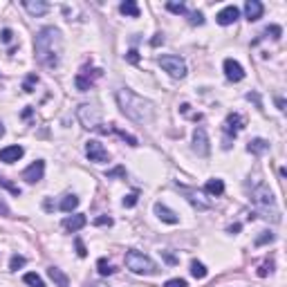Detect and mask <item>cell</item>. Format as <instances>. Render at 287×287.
<instances>
[{
  "label": "cell",
  "instance_id": "cell-12",
  "mask_svg": "<svg viewBox=\"0 0 287 287\" xmlns=\"http://www.w3.org/2000/svg\"><path fill=\"white\" fill-rule=\"evenodd\" d=\"M43 175H45V162H43V160H36L34 164H30L25 171H23V180L30 182V184L41 182Z\"/></svg>",
  "mask_w": 287,
  "mask_h": 287
},
{
  "label": "cell",
  "instance_id": "cell-22",
  "mask_svg": "<svg viewBox=\"0 0 287 287\" xmlns=\"http://www.w3.org/2000/svg\"><path fill=\"white\" fill-rule=\"evenodd\" d=\"M204 191H207L209 195H213V198H220V195L224 193V182H222V180H218V178L209 180L207 184H204Z\"/></svg>",
  "mask_w": 287,
  "mask_h": 287
},
{
  "label": "cell",
  "instance_id": "cell-20",
  "mask_svg": "<svg viewBox=\"0 0 287 287\" xmlns=\"http://www.w3.org/2000/svg\"><path fill=\"white\" fill-rule=\"evenodd\" d=\"M247 151H249L251 155H265V153L269 151V141L256 137V139H251L249 144H247Z\"/></svg>",
  "mask_w": 287,
  "mask_h": 287
},
{
  "label": "cell",
  "instance_id": "cell-5",
  "mask_svg": "<svg viewBox=\"0 0 287 287\" xmlns=\"http://www.w3.org/2000/svg\"><path fill=\"white\" fill-rule=\"evenodd\" d=\"M76 117H79V121L83 123V128H88V130H97V132H101V135H108V132H110V128L103 126L99 108L90 106V103L79 106V110H76Z\"/></svg>",
  "mask_w": 287,
  "mask_h": 287
},
{
  "label": "cell",
  "instance_id": "cell-28",
  "mask_svg": "<svg viewBox=\"0 0 287 287\" xmlns=\"http://www.w3.org/2000/svg\"><path fill=\"white\" fill-rule=\"evenodd\" d=\"M97 267H99V274H101V276H112V274H114V267L110 265L106 258H99Z\"/></svg>",
  "mask_w": 287,
  "mask_h": 287
},
{
  "label": "cell",
  "instance_id": "cell-17",
  "mask_svg": "<svg viewBox=\"0 0 287 287\" xmlns=\"http://www.w3.org/2000/svg\"><path fill=\"white\" fill-rule=\"evenodd\" d=\"M155 213H157V218H160L162 222H166V224H178V222H180L178 213L171 211V209L164 207L162 202H155Z\"/></svg>",
  "mask_w": 287,
  "mask_h": 287
},
{
  "label": "cell",
  "instance_id": "cell-23",
  "mask_svg": "<svg viewBox=\"0 0 287 287\" xmlns=\"http://www.w3.org/2000/svg\"><path fill=\"white\" fill-rule=\"evenodd\" d=\"M119 12L123 14V16H130V18H139V7H137L135 0H126V3L119 5Z\"/></svg>",
  "mask_w": 287,
  "mask_h": 287
},
{
  "label": "cell",
  "instance_id": "cell-7",
  "mask_svg": "<svg viewBox=\"0 0 287 287\" xmlns=\"http://www.w3.org/2000/svg\"><path fill=\"white\" fill-rule=\"evenodd\" d=\"M157 63L162 65V70L164 72H169L173 79H184L186 76V63H184V59L178 56V54H164V56L157 59Z\"/></svg>",
  "mask_w": 287,
  "mask_h": 287
},
{
  "label": "cell",
  "instance_id": "cell-16",
  "mask_svg": "<svg viewBox=\"0 0 287 287\" xmlns=\"http://www.w3.org/2000/svg\"><path fill=\"white\" fill-rule=\"evenodd\" d=\"M88 224V218H85L83 213H76V215H68V218L63 220V229L65 231H81V229Z\"/></svg>",
  "mask_w": 287,
  "mask_h": 287
},
{
  "label": "cell",
  "instance_id": "cell-43",
  "mask_svg": "<svg viewBox=\"0 0 287 287\" xmlns=\"http://www.w3.org/2000/svg\"><path fill=\"white\" fill-rule=\"evenodd\" d=\"M0 38H3V43H12V38H14V32L9 30V27H5V30L0 32Z\"/></svg>",
  "mask_w": 287,
  "mask_h": 287
},
{
  "label": "cell",
  "instance_id": "cell-19",
  "mask_svg": "<svg viewBox=\"0 0 287 287\" xmlns=\"http://www.w3.org/2000/svg\"><path fill=\"white\" fill-rule=\"evenodd\" d=\"M262 12H265V7H262V3H258V0H247L245 3V16L247 21H258V18H262Z\"/></svg>",
  "mask_w": 287,
  "mask_h": 287
},
{
  "label": "cell",
  "instance_id": "cell-37",
  "mask_svg": "<svg viewBox=\"0 0 287 287\" xmlns=\"http://www.w3.org/2000/svg\"><path fill=\"white\" fill-rule=\"evenodd\" d=\"M271 269H274V262H271V260L262 262L260 269H258V276H260V278H265V276H269V274H271Z\"/></svg>",
  "mask_w": 287,
  "mask_h": 287
},
{
  "label": "cell",
  "instance_id": "cell-39",
  "mask_svg": "<svg viewBox=\"0 0 287 287\" xmlns=\"http://www.w3.org/2000/svg\"><path fill=\"white\" fill-rule=\"evenodd\" d=\"M137 198H139L137 193H128L126 198H123V207H126V209H132V207L137 204Z\"/></svg>",
  "mask_w": 287,
  "mask_h": 287
},
{
  "label": "cell",
  "instance_id": "cell-36",
  "mask_svg": "<svg viewBox=\"0 0 287 287\" xmlns=\"http://www.w3.org/2000/svg\"><path fill=\"white\" fill-rule=\"evenodd\" d=\"M94 227H112V218L110 215H99V218H94Z\"/></svg>",
  "mask_w": 287,
  "mask_h": 287
},
{
  "label": "cell",
  "instance_id": "cell-45",
  "mask_svg": "<svg viewBox=\"0 0 287 287\" xmlns=\"http://www.w3.org/2000/svg\"><path fill=\"white\" fill-rule=\"evenodd\" d=\"M160 43H164V34H155V38L151 41V45H153V47H157Z\"/></svg>",
  "mask_w": 287,
  "mask_h": 287
},
{
  "label": "cell",
  "instance_id": "cell-14",
  "mask_svg": "<svg viewBox=\"0 0 287 287\" xmlns=\"http://www.w3.org/2000/svg\"><path fill=\"white\" fill-rule=\"evenodd\" d=\"M224 76H227L229 81H233V83H238V81L245 79V70H242V65L238 63V61L227 59L224 61Z\"/></svg>",
  "mask_w": 287,
  "mask_h": 287
},
{
  "label": "cell",
  "instance_id": "cell-27",
  "mask_svg": "<svg viewBox=\"0 0 287 287\" xmlns=\"http://www.w3.org/2000/svg\"><path fill=\"white\" fill-rule=\"evenodd\" d=\"M23 280H25L30 287H45V283H43V278L38 274H34V271H30V274L23 276Z\"/></svg>",
  "mask_w": 287,
  "mask_h": 287
},
{
  "label": "cell",
  "instance_id": "cell-47",
  "mask_svg": "<svg viewBox=\"0 0 287 287\" xmlns=\"http://www.w3.org/2000/svg\"><path fill=\"white\" fill-rule=\"evenodd\" d=\"M276 106H278V110H285V101L283 99H276Z\"/></svg>",
  "mask_w": 287,
  "mask_h": 287
},
{
  "label": "cell",
  "instance_id": "cell-24",
  "mask_svg": "<svg viewBox=\"0 0 287 287\" xmlns=\"http://www.w3.org/2000/svg\"><path fill=\"white\" fill-rule=\"evenodd\" d=\"M76 207H79V198H76V195H72V193L65 195V198L61 200V204H59V209L63 213H72Z\"/></svg>",
  "mask_w": 287,
  "mask_h": 287
},
{
  "label": "cell",
  "instance_id": "cell-34",
  "mask_svg": "<svg viewBox=\"0 0 287 287\" xmlns=\"http://www.w3.org/2000/svg\"><path fill=\"white\" fill-rule=\"evenodd\" d=\"M265 36L280 38V36H283V27H280V25H269V27L265 30Z\"/></svg>",
  "mask_w": 287,
  "mask_h": 287
},
{
  "label": "cell",
  "instance_id": "cell-2",
  "mask_svg": "<svg viewBox=\"0 0 287 287\" xmlns=\"http://www.w3.org/2000/svg\"><path fill=\"white\" fill-rule=\"evenodd\" d=\"M117 103H119V108H121V112L126 114L130 121L139 123V126L153 121V114H155L153 103L148 101V99L139 97V94H135L132 90H128V88L117 90Z\"/></svg>",
  "mask_w": 287,
  "mask_h": 287
},
{
  "label": "cell",
  "instance_id": "cell-9",
  "mask_svg": "<svg viewBox=\"0 0 287 287\" xmlns=\"http://www.w3.org/2000/svg\"><path fill=\"white\" fill-rule=\"evenodd\" d=\"M85 155H88L90 162H97V164H106V162H110V153L103 148V144L97 141V139H90L85 144Z\"/></svg>",
  "mask_w": 287,
  "mask_h": 287
},
{
  "label": "cell",
  "instance_id": "cell-15",
  "mask_svg": "<svg viewBox=\"0 0 287 287\" xmlns=\"http://www.w3.org/2000/svg\"><path fill=\"white\" fill-rule=\"evenodd\" d=\"M23 155H25V148L23 146H7V148L0 151V162H5V164H14V162H18Z\"/></svg>",
  "mask_w": 287,
  "mask_h": 287
},
{
  "label": "cell",
  "instance_id": "cell-10",
  "mask_svg": "<svg viewBox=\"0 0 287 287\" xmlns=\"http://www.w3.org/2000/svg\"><path fill=\"white\" fill-rule=\"evenodd\" d=\"M193 151L198 153L200 157H207L211 153V146H209V135L202 126H198L193 130Z\"/></svg>",
  "mask_w": 287,
  "mask_h": 287
},
{
  "label": "cell",
  "instance_id": "cell-30",
  "mask_svg": "<svg viewBox=\"0 0 287 287\" xmlns=\"http://www.w3.org/2000/svg\"><path fill=\"white\" fill-rule=\"evenodd\" d=\"M25 256H18V253H14L12 256V260H9V269L12 271H16V269H21V267H25Z\"/></svg>",
  "mask_w": 287,
  "mask_h": 287
},
{
  "label": "cell",
  "instance_id": "cell-49",
  "mask_svg": "<svg viewBox=\"0 0 287 287\" xmlns=\"http://www.w3.org/2000/svg\"><path fill=\"white\" fill-rule=\"evenodd\" d=\"M23 117H32V108H25V110H23Z\"/></svg>",
  "mask_w": 287,
  "mask_h": 287
},
{
  "label": "cell",
  "instance_id": "cell-8",
  "mask_svg": "<svg viewBox=\"0 0 287 287\" xmlns=\"http://www.w3.org/2000/svg\"><path fill=\"white\" fill-rule=\"evenodd\" d=\"M242 128H245V119H242V114H238V112L229 114V117L224 119V126H222L224 135H227L222 148H231V139H236V135L242 130Z\"/></svg>",
  "mask_w": 287,
  "mask_h": 287
},
{
  "label": "cell",
  "instance_id": "cell-42",
  "mask_svg": "<svg viewBox=\"0 0 287 287\" xmlns=\"http://www.w3.org/2000/svg\"><path fill=\"white\" fill-rule=\"evenodd\" d=\"M126 61H128V63H132V65H137V63H139V52H137V50H130V52L126 54Z\"/></svg>",
  "mask_w": 287,
  "mask_h": 287
},
{
  "label": "cell",
  "instance_id": "cell-18",
  "mask_svg": "<svg viewBox=\"0 0 287 287\" xmlns=\"http://www.w3.org/2000/svg\"><path fill=\"white\" fill-rule=\"evenodd\" d=\"M23 7L32 14V16H45L50 12V5L43 0H23Z\"/></svg>",
  "mask_w": 287,
  "mask_h": 287
},
{
  "label": "cell",
  "instance_id": "cell-40",
  "mask_svg": "<svg viewBox=\"0 0 287 287\" xmlns=\"http://www.w3.org/2000/svg\"><path fill=\"white\" fill-rule=\"evenodd\" d=\"M74 245H76V253H79L81 258L88 256V249H85V245H83V240H81V238H74Z\"/></svg>",
  "mask_w": 287,
  "mask_h": 287
},
{
  "label": "cell",
  "instance_id": "cell-31",
  "mask_svg": "<svg viewBox=\"0 0 287 287\" xmlns=\"http://www.w3.org/2000/svg\"><path fill=\"white\" fill-rule=\"evenodd\" d=\"M0 186H3V189H7L9 193H12V195H16V198H18V195L23 193V191L18 189L16 184H12V182H9V180H5V178H0Z\"/></svg>",
  "mask_w": 287,
  "mask_h": 287
},
{
  "label": "cell",
  "instance_id": "cell-51",
  "mask_svg": "<svg viewBox=\"0 0 287 287\" xmlns=\"http://www.w3.org/2000/svg\"><path fill=\"white\" fill-rule=\"evenodd\" d=\"M5 135V126H3V121H0V137Z\"/></svg>",
  "mask_w": 287,
  "mask_h": 287
},
{
  "label": "cell",
  "instance_id": "cell-25",
  "mask_svg": "<svg viewBox=\"0 0 287 287\" xmlns=\"http://www.w3.org/2000/svg\"><path fill=\"white\" fill-rule=\"evenodd\" d=\"M110 132H114V135H119L123 141H128V144H130V146H137V137H132L130 132L121 130V128H117V126H110Z\"/></svg>",
  "mask_w": 287,
  "mask_h": 287
},
{
  "label": "cell",
  "instance_id": "cell-38",
  "mask_svg": "<svg viewBox=\"0 0 287 287\" xmlns=\"http://www.w3.org/2000/svg\"><path fill=\"white\" fill-rule=\"evenodd\" d=\"M189 23H191V25H202V23H204L202 12H189Z\"/></svg>",
  "mask_w": 287,
  "mask_h": 287
},
{
  "label": "cell",
  "instance_id": "cell-44",
  "mask_svg": "<svg viewBox=\"0 0 287 287\" xmlns=\"http://www.w3.org/2000/svg\"><path fill=\"white\" fill-rule=\"evenodd\" d=\"M9 213H12V211H9V204L5 202L3 195H0V215H3V218H9Z\"/></svg>",
  "mask_w": 287,
  "mask_h": 287
},
{
  "label": "cell",
  "instance_id": "cell-26",
  "mask_svg": "<svg viewBox=\"0 0 287 287\" xmlns=\"http://www.w3.org/2000/svg\"><path fill=\"white\" fill-rule=\"evenodd\" d=\"M191 274H193L195 278H207V274H209V271H207V267H204L202 262L193 260V262H191Z\"/></svg>",
  "mask_w": 287,
  "mask_h": 287
},
{
  "label": "cell",
  "instance_id": "cell-33",
  "mask_svg": "<svg viewBox=\"0 0 287 287\" xmlns=\"http://www.w3.org/2000/svg\"><path fill=\"white\" fill-rule=\"evenodd\" d=\"M106 178L108 180H112V178H123L126 180V169H123V166H117V169H112V171H106Z\"/></svg>",
  "mask_w": 287,
  "mask_h": 287
},
{
  "label": "cell",
  "instance_id": "cell-3",
  "mask_svg": "<svg viewBox=\"0 0 287 287\" xmlns=\"http://www.w3.org/2000/svg\"><path fill=\"white\" fill-rule=\"evenodd\" d=\"M251 202L256 204V209L262 213V218H271L274 222L280 220V211L276 209V198L267 184H258L256 189L251 191Z\"/></svg>",
  "mask_w": 287,
  "mask_h": 287
},
{
  "label": "cell",
  "instance_id": "cell-48",
  "mask_svg": "<svg viewBox=\"0 0 287 287\" xmlns=\"http://www.w3.org/2000/svg\"><path fill=\"white\" fill-rule=\"evenodd\" d=\"M236 231H240V224H233V227H229V233H236Z\"/></svg>",
  "mask_w": 287,
  "mask_h": 287
},
{
  "label": "cell",
  "instance_id": "cell-32",
  "mask_svg": "<svg viewBox=\"0 0 287 287\" xmlns=\"http://www.w3.org/2000/svg\"><path fill=\"white\" fill-rule=\"evenodd\" d=\"M274 233H271V231H262L260 233V236H258L256 238V247H262V245H267V242H274Z\"/></svg>",
  "mask_w": 287,
  "mask_h": 287
},
{
  "label": "cell",
  "instance_id": "cell-1",
  "mask_svg": "<svg viewBox=\"0 0 287 287\" xmlns=\"http://www.w3.org/2000/svg\"><path fill=\"white\" fill-rule=\"evenodd\" d=\"M36 61L43 68L56 70L61 65V54H63V36L56 27H43L34 38Z\"/></svg>",
  "mask_w": 287,
  "mask_h": 287
},
{
  "label": "cell",
  "instance_id": "cell-29",
  "mask_svg": "<svg viewBox=\"0 0 287 287\" xmlns=\"http://www.w3.org/2000/svg\"><path fill=\"white\" fill-rule=\"evenodd\" d=\"M166 9L169 12H173V14H182V16H189V9H186V5H182V3H166Z\"/></svg>",
  "mask_w": 287,
  "mask_h": 287
},
{
  "label": "cell",
  "instance_id": "cell-21",
  "mask_svg": "<svg viewBox=\"0 0 287 287\" xmlns=\"http://www.w3.org/2000/svg\"><path fill=\"white\" fill-rule=\"evenodd\" d=\"M47 274H50V278L54 280L56 287H70V278L59 269V267H50V269H47Z\"/></svg>",
  "mask_w": 287,
  "mask_h": 287
},
{
  "label": "cell",
  "instance_id": "cell-50",
  "mask_svg": "<svg viewBox=\"0 0 287 287\" xmlns=\"http://www.w3.org/2000/svg\"><path fill=\"white\" fill-rule=\"evenodd\" d=\"M90 287H108V285H103V283H90Z\"/></svg>",
  "mask_w": 287,
  "mask_h": 287
},
{
  "label": "cell",
  "instance_id": "cell-4",
  "mask_svg": "<svg viewBox=\"0 0 287 287\" xmlns=\"http://www.w3.org/2000/svg\"><path fill=\"white\" fill-rule=\"evenodd\" d=\"M126 267L132 271V274H146V276H153V274H157V265L151 260V256H146V253H141V251H137V249H130V251H126Z\"/></svg>",
  "mask_w": 287,
  "mask_h": 287
},
{
  "label": "cell",
  "instance_id": "cell-46",
  "mask_svg": "<svg viewBox=\"0 0 287 287\" xmlns=\"http://www.w3.org/2000/svg\"><path fill=\"white\" fill-rule=\"evenodd\" d=\"M164 258H166V262H171V265H175V262H178V258L171 256V253H164Z\"/></svg>",
  "mask_w": 287,
  "mask_h": 287
},
{
  "label": "cell",
  "instance_id": "cell-35",
  "mask_svg": "<svg viewBox=\"0 0 287 287\" xmlns=\"http://www.w3.org/2000/svg\"><path fill=\"white\" fill-rule=\"evenodd\" d=\"M36 83H38V76H36V74H30V76L25 79V83H23V90H25V92H34L32 88H34Z\"/></svg>",
  "mask_w": 287,
  "mask_h": 287
},
{
  "label": "cell",
  "instance_id": "cell-13",
  "mask_svg": "<svg viewBox=\"0 0 287 287\" xmlns=\"http://www.w3.org/2000/svg\"><path fill=\"white\" fill-rule=\"evenodd\" d=\"M238 16H240V9H238L236 5H229V7L220 9L218 16H215V21H218V25L227 27V25H233V23L238 21Z\"/></svg>",
  "mask_w": 287,
  "mask_h": 287
},
{
  "label": "cell",
  "instance_id": "cell-6",
  "mask_svg": "<svg viewBox=\"0 0 287 287\" xmlns=\"http://www.w3.org/2000/svg\"><path fill=\"white\" fill-rule=\"evenodd\" d=\"M101 74H103L101 68H90V65H83V68L76 72V76H74L76 90H79V92H88V90L92 88L99 79H101Z\"/></svg>",
  "mask_w": 287,
  "mask_h": 287
},
{
  "label": "cell",
  "instance_id": "cell-41",
  "mask_svg": "<svg viewBox=\"0 0 287 287\" xmlns=\"http://www.w3.org/2000/svg\"><path fill=\"white\" fill-rule=\"evenodd\" d=\"M164 287H189V285H186L184 278H171L164 283Z\"/></svg>",
  "mask_w": 287,
  "mask_h": 287
},
{
  "label": "cell",
  "instance_id": "cell-11",
  "mask_svg": "<svg viewBox=\"0 0 287 287\" xmlns=\"http://www.w3.org/2000/svg\"><path fill=\"white\" fill-rule=\"evenodd\" d=\"M180 191L186 195V200H189L195 209H200V211H207V209H211V202H209V200H204V195L200 193V191L189 189V186H180Z\"/></svg>",
  "mask_w": 287,
  "mask_h": 287
}]
</instances>
